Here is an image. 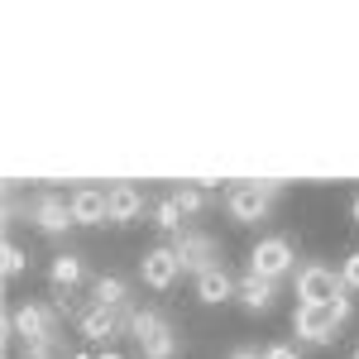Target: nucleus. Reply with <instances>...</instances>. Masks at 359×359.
Returning <instances> with one entry per match:
<instances>
[{"label":"nucleus","instance_id":"obj_1","mask_svg":"<svg viewBox=\"0 0 359 359\" xmlns=\"http://www.w3.org/2000/svg\"><path fill=\"white\" fill-rule=\"evenodd\" d=\"M0 335H5V340H20V345H39V340L57 335V306H43V302L5 306Z\"/></svg>","mask_w":359,"mask_h":359},{"label":"nucleus","instance_id":"obj_2","mask_svg":"<svg viewBox=\"0 0 359 359\" xmlns=\"http://www.w3.org/2000/svg\"><path fill=\"white\" fill-rule=\"evenodd\" d=\"M350 321V297H340V302L331 306H311V302H297V311H292V331H297V340H306V345H331L335 331Z\"/></svg>","mask_w":359,"mask_h":359},{"label":"nucleus","instance_id":"obj_3","mask_svg":"<svg viewBox=\"0 0 359 359\" xmlns=\"http://www.w3.org/2000/svg\"><path fill=\"white\" fill-rule=\"evenodd\" d=\"M130 335H135V345H139V355H144V359H177V350H182L177 331L168 326L158 311H149V306L130 316Z\"/></svg>","mask_w":359,"mask_h":359},{"label":"nucleus","instance_id":"obj_4","mask_svg":"<svg viewBox=\"0 0 359 359\" xmlns=\"http://www.w3.org/2000/svg\"><path fill=\"white\" fill-rule=\"evenodd\" d=\"M278 192H283V182H235V187L225 192V211L240 225H259L269 216V206H273Z\"/></svg>","mask_w":359,"mask_h":359},{"label":"nucleus","instance_id":"obj_5","mask_svg":"<svg viewBox=\"0 0 359 359\" xmlns=\"http://www.w3.org/2000/svg\"><path fill=\"white\" fill-rule=\"evenodd\" d=\"M130 316H135V306H120V311H111V306H86L82 316H77V326H82L86 345L111 350L115 340L130 331Z\"/></svg>","mask_w":359,"mask_h":359},{"label":"nucleus","instance_id":"obj_6","mask_svg":"<svg viewBox=\"0 0 359 359\" xmlns=\"http://www.w3.org/2000/svg\"><path fill=\"white\" fill-rule=\"evenodd\" d=\"M297 297L311 306H331L340 297H350V287H345V278L326 269V264H302L297 269Z\"/></svg>","mask_w":359,"mask_h":359},{"label":"nucleus","instance_id":"obj_7","mask_svg":"<svg viewBox=\"0 0 359 359\" xmlns=\"http://www.w3.org/2000/svg\"><path fill=\"white\" fill-rule=\"evenodd\" d=\"M292 269H297V254H292V245L283 235H269V240H259V245L249 249V273L269 278V283L287 278Z\"/></svg>","mask_w":359,"mask_h":359},{"label":"nucleus","instance_id":"obj_8","mask_svg":"<svg viewBox=\"0 0 359 359\" xmlns=\"http://www.w3.org/2000/svg\"><path fill=\"white\" fill-rule=\"evenodd\" d=\"M172 254H177V264H182V273H206V269H216L221 264V245L206 235V230H182L177 240H172Z\"/></svg>","mask_w":359,"mask_h":359},{"label":"nucleus","instance_id":"obj_9","mask_svg":"<svg viewBox=\"0 0 359 359\" xmlns=\"http://www.w3.org/2000/svg\"><path fill=\"white\" fill-rule=\"evenodd\" d=\"M29 216H34V225L43 230V235H67L72 230V201L67 196H57V192H43V196H34V206H29Z\"/></svg>","mask_w":359,"mask_h":359},{"label":"nucleus","instance_id":"obj_10","mask_svg":"<svg viewBox=\"0 0 359 359\" xmlns=\"http://www.w3.org/2000/svg\"><path fill=\"white\" fill-rule=\"evenodd\" d=\"M139 273H144V283H149L154 292H168V287L177 283V273H182V264H177L172 245H158V249H149V254L139 259Z\"/></svg>","mask_w":359,"mask_h":359},{"label":"nucleus","instance_id":"obj_11","mask_svg":"<svg viewBox=\"0 0 359 359\" xmlns=\"http://www.w3.org/2000/svg\"><path fill=\"white\" fill-rule=\"evenodd\" d=\"M106 201H111V225H130L144 216V192H139L135 182H115L106 187Z\"/></svg>","mask_w":359,"mask_h":359},{"label":"nucleus","instance_id":"obj_12","mask_svg":"<svg viewBox=\"0 0 359 359\" xmlns=\"http://www.w3.org/2000/svg\"><path fill=\"white\" fill-rule=\"evenodd\" d=\"M67 201H72V221H77V225L111 221V201H106V192H101V187H77Z\"/></svg>","mask_w":359,"mask_h":359},{"label":"nucleus","instance_id":"obj_13","mask_svg":"<svg viewBox=\"0 0 359 359\" xmlns=\"http://www.w3.org/2000/svg\"><path fill=\"white\" fill-rule=\"evenodd\" d=\"M196 297L206 306H221V302H230V297H240V283L225 273V264H216V269H206V273L196 278Z\"/></svg>","mask_w":359,"mask_h":359},{"label":"nucleus","instance_id":"obj_14","mask_svg":"<svg viewBox=\"0 0 359 359\" xmlns=\"http://www.w3.org/2000/svg\"><path fill=\"white\" fill-rule=\"evenodd\" d=\"M86 278V264L82 254H57L48 264V283H53V297H72V287Z\"/></svg>","mask_w":359,"mask_h":359},{"label":"nucleus","instance_id":"obj_15","mask_svg":"<svg viewBox=\"0 0 359 359\" xmlns=\"http://www.w3.org/2000/svg\"><path fill=\"white\" fill-rule=\"evenodd\" d=\"M91 306H111V311L130 306V283L115 278V273H101L96 283H91Z\"/></svg>","mask_w":359,"mask_h":359},{"label":"nucleus","instance_id":"obj_16","mask_svg":"<svg viewBox=\"0 0 359 359\" xmlns=\"http://www.w3.org/2000/svg\"><path fill=\"white\" fill-rule=\"evenodd\" d=\"M273 297H278V283H269V278H259V273L240 278V302H245V311H269Z\"/></svg>","mask_w":359,"mask_h":359},{"label":"nucleus","instance_id":"obj_17","mask_svg":"<svg viewBox=\"0 0 359 359\" xmlns=\"http://www.w3.org/2000/svg\"><path fill=\"white\" fill-rule=\"evenodd\" d=\"M172 201L182 206V216H196V211H206L211 206V182H192V187H177Z\"/></svg>","mask_w":359,"mask_h":359},{"label":"nucleus","instance_id":"obj_18","mask_svg":"<svg viewBox=\"0 0 359 359\" xmlns=\"http://www.w3.org/2000/svg\"><path fill=\"white\" fill-rule=\"evenodd\" d=\"M154 225H158L163 235H172V240L182 235V206L172 201V192H168L163 201H158V211H154Z\"/></svg>","mask_w":359,"mask_h":359},{"label":"nucleus","instance_id":"obj_19","mask_svg":"<svg viewBox=\"0 0 359 359\" xmlns=\"http://www.w3.org/2000/svg\"><path fill=\"white\" fill-rule=\"evenodd\" d=\"M25 269H29V254L15 245V240H5V245H0V273H5V278H20Z\"/></svg>","mask_w":359,"mask_h":359},{"label":"nucleus","instance_id":"obj_20","mask_svg":"<svg viewBox=\"0 0 359 359\" xmlns=\"http://www.w3.org/2000/svg\"><path fill=\"white\" fill-rule=\"evenodd\" d=\"M340 278H345V287H350V292H359V249L340 264Z\"/></svg>","mask_w":359,"mask_h":359},{"label":"nucleus","instance_id":"obj_21","mask_svg":"<svg viewBox=\"0 0 359 359\" xmlns=\"http://www.w3.org/2000/svg\"><path fill=\"white\" fill-rule=\"evenodd\" d=\"M264 359H302V355H297V345H287V340H283V345H269Z\"/></svg>","mask_w":359,"mask_h":359},{"label":"nucleus","instance_id":"obj_22","mask_svg":"<svg viewBox=\"0 0 359 359\" xmlns=\"http://www.w3.org/2000/svg\"><path fill=\"white\" fill-rule=\"evenodd\" d=\"M230 359H264V355H259L254 345H240V350H235V355H230Z\"/></svg>","mask_w":359,"mask_h":359},{"label":"nucleus","instance_id":"obj_23","mask_svg":"<svg viewBox=\"0 0 359 359\" xmlns=\"http://www.w3.org/2000/svg\"><path fill=\"white\" fill-rule=\"evenodd\" d=\"M101 359H125V355H115V350H101Z\"/></svg>","mask_w":359,"mask_h":359},{"label":"nucleus","instance_id":"obj_24","mask_svg":"<svg viewBox=\"0 0 359 359\" xmlns=\"http://www.w3.org/2000/svg\"><path fill=\"white\" fill-rule=\"evenodd\" d=\"M350 211H355V221H359V196H355V206H350Z\"/></svg>","mask_w":359,"mask_h":359},{"label":"nucleus","instance_id":"obj_25","mask_svg":"<svg viewBox=\"0 0 359 359\" xmlns=\"http://www.w3.org/2000/svg\"><path fill=\"white\" fill-rule=\"evenodd\" d=\"M355 359H359V350H355Z\"/></svg>","mask_w":359,"mask_h":359}]
</instances>
